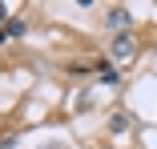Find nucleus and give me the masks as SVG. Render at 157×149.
<instances>
[{
  "label": "nucleus",
  "instance_id": "f257e3e1",
  "mask_svg": "<svg viewBox=\"0 0 157 149\" xmlns=\"http://www.w3.org/2000/svg\"><path fill=\"white\" fill-rule=\"evenodd\" d=\"M133 56H137L133 36H117V40H113V61H133Z\"/></svg>",
  "mask_w": 157,
  "mask_h": 149
},
{
  "label": "nucleus",
  "instance_id": "f03ea898",
  "mask_svg": "<svg viewBox=\"0 0 157 149\" xmlns=\"http://www.w3.org/2000/svg\"><path fill=\"white\" fill-rule=\"evenodd\" d=\"M109 24L113 28H125V24H129V8H113L109 12Z\"/></svg>",
  "mask_w": 157,
  "mask_h": 149
},
{
  "label": "nucleus",
  "instance_id": "7ed1b4c3",
  "mask_svg": "<svg viewBox=\"0 0 157 149\" xmlns=\"http://www.w3.org/2000/svg\"><path fill=\"white\" fill-rule=\"evenodd\" d=\"M101 85H117V73H113L109 65H101Z\"/></svg>",
  "mask_w": 157,
  "mask_h": 149
},
{
  "label": "nucleus",
  "instance_id": "20e7f679",
  "mask_svg": "<svg viewBox=\"0 0 157 149\" xmlns=\"http://www.w3.org/2000/svg\"><path fill=\"white\" fill-rule=\"evenodd\" d=\"M24 32V20H8V36H20Z\"/></svg>",
  "mask_w": 157,
  "mask_h": 149
},
{
  "label": "nucleus",
  "instance_id": "39448f33",
  "mask_svg": "<svg viewBox=\"0 0 157 149\" xmlns=\"http://www.w3.org/2000/svg\"><path fill=\"white\" fill-rule=\"evenodd\" d=\"M0 149H12V137H4V141H0Z\"/></svg>",
  "mask_w": 157,
  "mask_h": 149
},
{
  "label": "nucleus",
  "instance_id": "423d86ee",
  "mask_svg": "<svg viewBox=\"0 0 157 149\" xmlns=\"http://www.w3.org/2000/svg\"><path fill=\"white\" fill-rule=\"evenodd\" d=\"M4 36H8V28H0V44H4Z\"/></svg>",
  "mask_w": 157,
  "mask_h": 149
},
{
  "label": "nucleus",
  "instance_id": "0eeeda50",
  "mask_svg": "<svg viewBox=\"0 0 157 149\" xmlns=\"http://www.w3.org/2000/svg\"><path fill=\"white\" fill-rule=\"evenodd\" d=\"M4 16H8V8H4V4H0V20H4Z\"/></svg>",
  "mask_w": 157,
  "mask_h": 149
}]
</instances>
